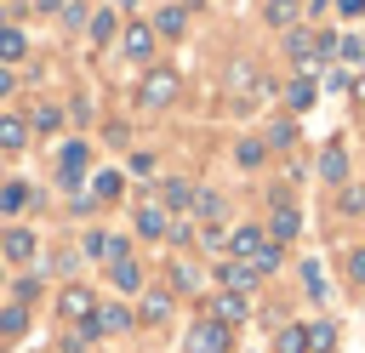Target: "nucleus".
I'll return each instance as SVG.
<instances>
[{
    "label": "nucleus",
    "instance_id": "0eeeda50",
    "mask_svg": "<svg viewBox=\"0 0 365 353\" xmlns=\"http://www.w3.org/2000/svg\"><path fill=\"white\" fill-rule=\"evenodd\" d=\"M262 245H268L262 228H234V233H228V256H234V262H251Z\"/></svg>",
    "mask_w": 365,
    "mask_h": 353
},
{
    "label": "nucleus",
    "instance_id": "bb28decb",
    "mask_svg": "<svg viewBox=\"0 0 365 353\" xmlns=\"http://www.w3.org/2000/svg\"><path fill=\"white\" fill-rule=\"evenodd\" d=\"M308 347H314V353H331V347H336V325H325V319L308 325Z\"/></svg>",
    "mask_w": 365,
    "mask_h": 353
},
{
    "label": "nucleus",
    "instance_id": "20e7f679",
    "mask_svg": "<svg viewBox=\"0 0 365 353\" xmlns=\"http://www.w3.org/2000/svg\"><path fill=\"white\" fill-rule=\"evenodd\" d=\"M228 91L240 97V102H257L262 97V85H257V68L240 57V63H228Z\"/></svg>",
    "mask_w": 365,
    "mask_h": 353
},
{
    "label": "nucleus",
    "instance_id": "cd10ccee",
    "mask_svg": "<svg viewBox=\"0 0 365 353\" xmlns=\"http://www.w3.org/2000/svg\"><path fill=\"white\" fill-rule=\"evenodd\" d=\"M23 205H29V188L23 182H6L0 188V211H23Z\"/></svg>",
    "mask_w": 365,
    "mask_h": 353
},
{
    "label": "nucleus",
    "instance_id": "a19ab883",
    "mask_svg": "<svg viewBox=\"0 0 365 353\" xmlns=\"http://www.w3.org/2000/svg\"><path fill=\"white\" fill-rule=\"evenodd\" d=\"M6 91H11V68H0V97H6Z\"/></svg>",
    "mask_w": 365,
    "mask_h": 353
},
{
    "label": "nucleus",
    "instance_id": "423d86ee",
    "mask_svg": "<svg viewBox=\"0 0 365 353\" xmlns=\"http://www.w3.org/2000/svg\"><path fill=\"white\" fill-rule=\"evenodd\" d=\"M120 51L137 57V63H148V57H154V28H148V23H131V28L120 34Z\"/></svg>",
    "mask_w": 365,
    "mask_h": 353
},
{
    "label": "nucleus",
    "instance_id": "6e6552de",
    "mask_svg": "<svg viewBox=\"0 0 365 353\" xmlns=\"http://www.w3.org/2000/svg\"><path fill=\"white\" fill-rule=\"evenodd\" d=\"M217 285H222V290H240V296H245V290L257 285V273H251L245 262H234V256H222V262H217Z\"/></svg>",
    "mask_w": 365,
    "mask_h": 353
},
{
    "label": "nucleus",
    "instance_id": "72a5a7b5",
    "mask_svg": "<svg viewBox=\"0 0 365 353\" xmlns=\"http://www.w3.org/2000/svg\"><path fill=\"white\" fill-rule=\"evenodd\" d=\"M268 142H274V148H291V142H297V125H291V120H279V125H274V137H268Z\"/></svg>",
    "mask_w": 365,
    "mask_h": 353
},
{
    "label": "nucleus",
    "instance_id": "a878e982",
    "mask_svg": "<svg viewBox=\"0 0 365 353\" xmlns=\"http://www.w3.org/2000/svg\"><path fill=\"white\" fill-rule=\"evenodd\" d=\"M97 330H131V313L114 302V307H97Z\"/></svg>",
    "mask_w": 365,
    "mask_h": 353
},
{
    "label": "nucleus",
    "instance_id": "c85d7f7f",
    "mask_svg": "<svg viewBox=\"0 0 365 353\" xmlns=\"http://www.w3.org/2000/svg\"><path fill=\"white\" fill-rule=\"evenodd\" d=\"M285 40H291V57H308V51L319 46V40L308 34V28H285Z\"/></svg>",
    "mask_w": 365,
    "mask_h": 353
},
{
    "label": "nucleus",
    "instance_id": "7ed1b4c3",
    "mask_svg": "<svg viewBox=\"0 0 365 353\" xmlns=\"http://www.w3.org/2000/svg\"><path fill=\"white\" fill-rule=\"evenodd\" d=\"M57 313H63V319H74V325H86V319H97V302H91V290H86V285H68V290L57 296Z\"/></svg>",
    "mask_w": 365,
    "mask_h": 353
},
{
    "label": "nucleus",
    "instance_id": "6ab92c4d",
    "mask_svg": "<svg viewBox=\"0 0 365 353\" xmlns=\"http://www.w3.org/2000/svg\"><path fill=\"white\" fill-rule=\"evenodd\" d=\"M302 347H308V330H302V325H279L274 353H302Z\"/></svg>",
    "mask_w": 365,
    "mask_h": 353
},
{
    "label": "nucleus",
    "instance_id": "473e14b6",
    "mask_svg": "<svg viewBox=\"0 0 365 353\" xmlns=\"http://www.w3.org/2000/svg\"><path fill=\"white\" fill-rule=\"evenodd\" d=\"M97 199H120V171H103L97 176Z\"/></svg>",
    "mask_w": 365,
    "mask_h": 353
},
{
    "label": "nucleus",
    "instance_id": "4c0bfd02",
    "mask_svg": "<svg viewBox=\"0 0 365 353\" xmlns=\"http://www.w3.org/2000/svg\"><path fill=\"white\" fill-rule=\"evenodd\" d=\"M348 279H354V285H365V251H354V256H348Z\"/></svg>",
    "mask_w": 365,
    "mask_h": 353
},
{
    "label": "nucleus",
    "instance_id": "4be33fe9",
    "mask_svg": "<svg viewBox=\"0 0 365 353\" xmlns=\"http://www.w3.org/2000/svg\"><path fill=\"white\" fill-rule=\"evenodd\" d=\"M171 290H188V296H194V290H200V268H194V262H171Z\"/></svg>",
    "mask_w": 365,
    "mask_h": 353
},
{
    "label": "nucleus",
    "instance_id": "e433bc0d",
    "mask_svg": "<svg viewBox=\"0 0 365 353\" xmlns=\"http://www.w3.org/2000/svg\"><path fill=\"white\" fill-rule=\"evenodd\" d=\"M194 205H200V216H217V211H222V199H217V194H194Z\"/></svg>",
    "mask_w": 365,
    "mask_h": 353
},
{
    "label": "nucleus",
    "instance_id": "58836bf2",
    "mask_svg": "<svg viewBox=\"0 0 365 353\" xmlns=\"http://www.w3.org/2000/svg\"><path fill=\"white\" fill-rule=\"evenodd\" d=\"M336 11H342V17H359V11H365V0H336Z\"/></svg>",
    "mask_w": 365,
    "mask_h": 353
},
{
    "label": "nucleus",
    "instance_id": "c9c22d12",
    "mask_svg": "<svg viewBox=\"0 0 365 353\" xmlns=\"http://www.w3.org/2000/svg\"><path fill=\"white\" fill-rule=\"evenodd\" d=\"M262 154H268L262 142H240V165H262Z\"/></svg>",
    "mask_w": 365,
    "mask_h": 353
},
{
    "label": "nucleus",
    "instance_id": "9d476101",
    "mask_svg": "<svg viewBox=\"0 0 365 353\" xmlns=\"http://www.w3.org/2000/svg\"><path fill=\"white\" fill-rule=\"evenodd\" d=\"M137 233H143V239H165V233H171L165 205H143V211H137Z\"/></svg>",
    "mask_w": 365,
    "mask_h": 353
},
{
    "label": "nucleus",
    "instance_id": "f03ea898",
    "mask_svg": "<svg viewBox=\"0 0 365 353\" xmlns=\"http://www.w3.org/2000/svg\"><path fill=\"white\" fill-rule=\"evenodd\" d=\"M188 353H228V325L200 319V325L188 330Z\"/></svg>",
    "mask_w": 365,
    "mask_h": 353
},
{
    "label": "nucleus",
    "instance_id": "393cba45",
    "mask_svg": "<svg viewBox=\"0 0 365 353\" xmlns=\"http://www.w3.org/2000/svg\"><path fill=\"white\" fill-rule=\"evenodd\" d=\"M245 268H251V273H257V279H262V273H274V268H279V245H274V239H268V245H262V251H257V256H251V262H245Z\"/></svg>",
    "mask_w": 365,
    "mask_h": 353
},
{
    "label": "nucleus",
    "instance_id": "ddd939ff",
    "mask_svg": "<svg viewBox=\"0 0 365 353\" xmlns=\"http://www.w3.org/2000/svg\"><path fill=\"white\" fill-rule=\"evenodd\" d=\"M182 28H188V11H182V6H160V17H154V34H165V40H182Z\"/></svg>",
    "mask_w": 365,
    "mask_h": 353
},
{
    "label": "nucleus",
    "instance_id": "f704fd0d",
    "mask_svg": "<svg viewBox=\"0 0 365 353\" xmlns=\"http://www.w3.org/2000/svg\"><path fill=\"white\" fill-rule=\"evenodd\" d=\"M302 279H308V296H325V273H319V262H308Z\"/></svg>",
    "mask_w": 365,
    "mask_h": 353
},
{
    "label": "nucleus",
    "instance_id": "4468645a",
    "mask_svg": "<svg viewBox=\"0 0 365 353\" xmlns=\"http://www.w3.org/2000/svg\"><path fill=\"white\" fill-rule=\"evenodd\" d=\"M108 279H114L120 290H143V268H137L131 256H114V268H108Z\"/></svg>",
    "mask_w": 365,
    "mask_h": 353
},
{
    "label": "nucleus",
    "instance_id": "aec40b11",
    "mask_svg": "<svg viewBox=\"0 0 365 353\" xmlns=\"http://www.w3.org/2000/svg\"><path fill=\"white\" fill-rule=\"evenodd\" d=\"M297 6H302V0H268L262 17H268L274 28H291V23H297Z\"/></svg>",
    "mask_w": 365,
    "mask_h": 353
},
{
    "label": "nucleus",
    "instance_id": "7c9ffc66",
    "mask_svg": "<svg viewBox=\"0 0 365 353\" xmlns=\"http://www.w3.org/2000/svg\"><path fill=\"white\" fill-rule=\"evenodd\" d=\"M91 40H114V11H97L91 17Z\"/></svg>",
    "mask_w": 365,
    "mask_h": 353
},
{
    "label": "nucleus",
    "instance_id": "ea45409f",
    "mask_svg": "<svg viewBox=\"0 0 365 353\" xmlns=\"http://www.w3.org/2000/svg\"><path fill=\"white\" fill-rule=\"evenodd\" d=\"M34 11H63V0H34Z\"/></svg>",
    "mask_w": 365,
    "mask_h": 353
},
{
    "label": "nucleus",
    "instance_id": "f3484780",
    "mask_svg": "<svg viewBox=\"0 0 365 353\" xmlns=\"http://www.w3.org/2000/svg\"><path fill=\"white\" fill-rule=\"evenodd\" d=\"M17 57H29V40L6 23V28H0V68H6V63H17Z\"/></svg>",
    "mask_w": 365,
    "mask_h": 353
},
{
    "label": "nucleus",
    "instance_id": "f257e3e1",
    "mask_svg": "<svg viewBox=\"0 0 365 353\" xmlns=\"http://www.w3.org/2000/svg\"><path fill=\"white\" fill-rule=\"evenodd\" d=\"M177 91H182V74H177V68H148V74H143V85H137L143 108H165Z\"/></svg>",
    "mask_w": 365,
    "mask_h": 353
},
{
    "label": "nucleus",
    "instance_id": "9b49d317",
    "mask_svg": "<svg viewBox=\"0 0 365 353\" xmlns=\"http://www.w3.org/2000/svg\"><path fill=\"white\" fill-rule=\"evenodd\" d=\"M0 148H6V154L29 148V120H23V114H0Z\"/></svg>",
    "mask_w": 365,
    "mask_h": 353
},
{
    "label": "nucleus",
    "instance_id": "b1692460",
    "mask_svg": "<svg viewBox=\"0 0 365 353\" xmlns=\"http://www.w3.org/2000/svg\"><path fill=\"white\" fill-rule=\"evenodd\" d=\"M160 194H165L171 211H188V205H194V188H188V182H160Z\"/></svg>",
    "mask_w": 365,
    "mask_h": 353
},
{
    "label": "nucleus",
    "instance_id": "39448f33",
    "mask_svg": "<svg viewBox=\"0 0 365 353\" xmlns=\"http://www.w3.org/2000/svg\"><path fill=\"white\" fill-rule=\"evenodd\" d=\"M245 313H251V302H245L240 290H217V296H211V319H217V325H240Z\"/></svg>",
    "mask_w": 365,
    "mask_h": 353
},
{
    "label": "nucleus",
    "instance_id": "a211bd4d",
    "mask_svg": "<svg viewBox=\"0 0 365 353\" xmlns=\"http://www.w3.org/2000/svg\"><path fill=\"white\" fill-rule=\"evenodd\" d=\"M143 319H148V325H165V319H171V296H165V290H148V296H143Z\"/></svg>",
    "mask_w": 365,
    "mask_h": 353
},
{
    "label": "nucleus",
    "instance_id": "2f4dec72",
    "mask_svg": "<svg viewBox=\"0 0 365 353\" xmlns=\"http://www.w3.org/2000/svg\"><path fill=\"white\" fill-rule=\"evenodd\" d=\"M57 120H63V114H57V108H51V102H40V108H34V120H29V125H40V131H57Z\"/></svg>",
    "mask_w": 365,
    "mask_h": 353
},
{
    "label": "nucleus",
    "instance_id": "1a4fd4ad",
    "mask_svg": "<svg viewBox=\"0 0 365 353\" xmlns=\"http://www.w3.org/2000/svg\"><path fill=\"white\" fill-rule=\"evenodd\" d=\"M0 256H6V262H29V256H34V233H29V228H6V233H0Z\"/></svg>",
    "mask_w": 365,
    "mask_h": 353
},
{
    "label": "nucleus",
    "instance_id": "79ce46f5",
    "mask_svg": "<svg viewBox=\"0 0 365 353\" xmlns=\"http://www.w3.org/2000/svg\"><path fill=\"white\" fill-rule=\"evenodd\" d=\"M0 279H6V268H0Z\"/></svg>",
    "mask_w": 365,
    "mask_h": 353
},
{
    "label": "nucleus",
    "instance_id": "412c9836",
    "mask_svg": "<svg viewBox=\"0 0 365 353\" xmlns=\"http://www.w3.org/2000/svg\"><path fill=\"white\" fill-rule=\"evenodd\" d=\"M80 171H86V142H68L63 148V182H80Z\"/></svg>",
    "mask_w": 365,
    "mask_h": 353
},
{
    "label": "nucleus",
    "instance_id": "2eb2a0df",
    "mask_svg": "<svg viewBox=\"0 0 365 353\" xmlns=\"http://www.w3.org/2000/svg\"><path fill=\"white\" fill-rule=\"evenodd\" d=\"M285 102H291V108H314V102H319V85H314V80H302V74H297V80H291V85H285Z\"/></svg>",
    "mask_w": 365,
    "mask_h": 353
},
{
    "label": "nucleus",
    "instance_id": "c756f323",
    "mask_svg": "<svg viewBox=\"0 0 365 353\" xmlns=\"http://www.w3.org/2000/svg\"><path fill=\"white\" fill-rule=\"evenodd\" d=\"M336 51H342L348 63H359V68H365V34H348V40L336 46Z\"/></svg>",
    "mask_w": 365,
    "mask_h": 353
},
{
    "label": "nucleus",
    "instance_id": "dca6fc26",
    "mask_svg": "<svg viewBox=\"0 0 365 353\" xmlns=\"http://www.w3.org/2000/svg\"><path fill=\"white\" fill-rule=\"evenodd\" d=\"M319 176H325V182H342V176H348V154H342L336 142L319 154Z\"/></svg>",
    "mask_w": 365,
    "mask_h": 353
},
{
    "label": "nucleus",
    "instance_id": "5701e85b",
    "mask_svg": "<svg viewBox=\"0 0 365 353\" xmlns=\"http://www.w3.org/2000/svg\"><path fill=\"white\" fill-rule=\"evenodd\" d=\"M23 330H29V313H23V307H6V313H0V342H17Z\"/></svg>",
    "mask_w": 365,
    "mask_h": 353
},
{
    "label": "nucleus",
    "instance_id": "f8f14e48",
    "mask_svg": "<svg viewBox=\"0 0 365 353\" xmlns=\"http://www.w3.org/2000/svg\"><path fill=\"white\" fill-rule=\"evenodd\" d=\"M297 228H302V216H297V205H285V199H279V205H274V222H268V239L279 245V239H291Z\"/></svg>",
    "mask_w": 365,
    "mask_h": 353
}]
</instances>
